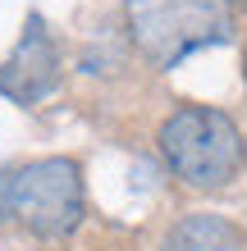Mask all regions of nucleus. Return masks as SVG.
<instances>
[{
  "mask_svg": "<svg viewBox=\"0 0 247 251\" xmlns=\"http://www.w3.org/2000/svg\"><path fill=\"white\" fill-rule=\"evenodd\" d=\"M55 87H60V46L46 32V23L32 14L14 55L0 64V96L14 100V105H37Z\"/></svg>",
  "mask_w": 247,
  "mask_h": 251,
  "instance_id": "20e7f679",
  "label": "nucleus"
},
{
  "mask_svg": "<svg viewBox=\"0 0 247 251\" xmlns=\"http://www.w3.org/2000/svg\"><path fill=\"white\" fill-rule=\"evenodd\" d=\"M14 219L41 238H64L82 219V174L74 160L51 155L14 169Z\"/></svg>",
  "mask_w": 247,
  "mask_h": 251,
  "instance_id": "7ed1b4c3",
  "label": "nucleus"
},
{
  "mask_svg": "<svg viewBox=\"0 0 247 251\" xmlns=\"http://www.w3.org/2000/svg\"><path fill=\"white\" fill-rule=\"evenodd\" d=\"M234 5H247V0H234Z\"/></svg>",
  "mask_w": 247,
  "mask_h": 251,
  "instance_id": "0eeeda50",
  "label": "nucleus"
},
{
  "mask_svg": "<svg viewBox=\"0 0 247 251\" xmlns=\"http://www.w3.org/2000/svg\"><path fill=\"white\" fill-rule=\"evenodd\" d=\"M161 155L174 169V178H183L188 187L220 192L243 169V137L224 110L183 105L161 128Z\"/></svg>",
  "mask_w": 247,
  "mask_h": 251,
  "instance_id": "f257e3e1",
  "label": "nucleus"
},
{
  "mask_svg": "<svg viewBox=\"0 0 247 251\" xmlns=\"http://www.w3.org/2000/svg\"><path fill=\"white\" fill-rule=\"evenodd\" d=\"M128 32L151 64L174 69L192 50L234 37L229 0H128Z\"/></svg>",
  "mask_w": 247,
  "mask_h": 251,
  "instance_id": "f03ea898",
  "label": "nucleus"
},
{
  "mask_svg": "<svg viewBox=\"0 0 247 251\" xmlns=\"http://www.w3.org/2000/svg\"><path fill=\"white\" fill-rule=\"evenodd\" d=\"M0 219H14V169H0Z\"/></svg>",
  "mask_w": 247,
  "mask_h": 251,
  "instance_id": "423d86ee",
  "label": "nucleus"
},
{
  "mask_svg": "<svg viewBox=\"0 0 247 251\" xmlns=\"http://www.w3.org/2000/svg\"><path fill=\"white\" fill-rule=\"evenodd\" d=\"M165 251H247V242L220 215H188L169 228Z\"/></svg>",
  "mask_w": 247,
  "mask_h": 251,
  "instance_id": "39448f33",
  "label": "nucleus"
}]
</instances>
